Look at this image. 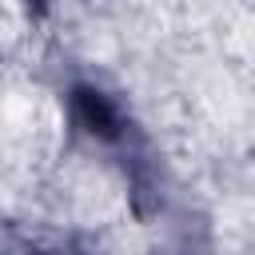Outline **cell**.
Masks as SVG:
<instances>
[{
	"label": "cell",
	"instance_id": "cell-1",
	"mask_svg": "<svg viewBox=\"0 0 255 255\" xmlns=\"http://www.w3.org/2000/svg\"><path fill=\"white\" fill-rule=\"evenodd\" d=\"M72 112H76L80 128L92 131L96 139H116V135H120V112H116V104H112L104 92H96V88H76V92H72Z\"/></svg>",
	"mask_w": 255,
	"mask_h": 255
}]
</instances>
